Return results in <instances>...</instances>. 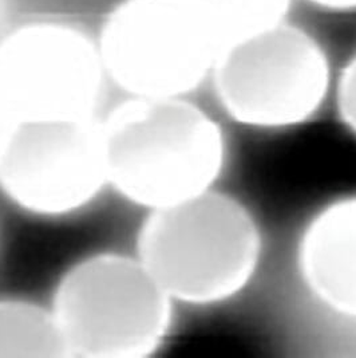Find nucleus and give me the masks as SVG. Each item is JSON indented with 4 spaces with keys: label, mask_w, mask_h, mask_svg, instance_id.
<instances>
[{
    "label": "nucleus",
    "mask_w": 356,
    "mask_h": 358,
    "mask_svg": "<svg viewBox=\"0 0 356 358\" xmlns=\"http://www.w3.org/2000/svg\"><path fill=\"white\" fill-rule=\"evenodd\" d=\"M173 302L137 255L102 251L66 270L51 309L70 357L145 358L168 337Z\"/></svg>",
    "instance_id": "obj_3"
},
{
    "label": "nucleus",
    "mask_w": 356,
    "mask_h": 358,
    "mask_svg": "<svg viewBox=\"0 0 356 358\" xmlns=\"http://www.w3.org/2000/svg\"><path fill=\"white\" fill-rule=\"evenodd\" d=\"M105 76L98 45L67 24H26L0 42V94L15 121L94 117Z\"/></svg>",
    "instance_id": "obj_7"
},
{
    "label": "nucleus",
    "mask_w": 356,
    "mask_h": 358,
    "mask_svg": "<svg viewBox=\"0 0 356 358\" xmlns=\"http://www.w3.org/2000/svg\"><path fill=\"white\" fill-rule=\"evenodd\" d=\"M303 278L329 309L356 318V196L319 212L299 250Z\"/></svg>",
    "instance_id": "obj_8"
},
{
    "label": "nucleus",
    "mask_w": 356,
    "mask_h": 358,
    "mask_svg": "<svg viewBox=\"0 0 356 358\" xmlns=\"http://www.w3.org/2000/svg\"><path fill=\"white\" fill-rule=\"evenodd\" d=\"M0 357L70 358L51 306L0 298Z\"/></svg>",
    "instance_id": "obj_9"
},
{
    "label": "nucleus",
    "mask_w": 356,
    "mask_h": 358,
    "mask_svg": "<svg viewBox=\"0 0 356 358\" xmlns=\"http://www.w3.org/2000/svg\"><path fill=\"white\" fill-rule=\"evenodd\" d=\"M211 76L230 117L258 128L306 121L318 112L329 87L322 46L285 20L224 46Z\"/></svg>",
    "instance_id": "obj_5"
},
{
    "label": "nucleus",
    "mask_w": 356,
    "mask_h": 358,
    "mask_svg": "<svg viewBox=\"0 0 356 358\" xmlns=\"http://www.w3.org/2000/svg\"><path fill=\"white\" fill-rule=\"evenodd\" d=\"M106 187L96 117L15 121L0 145V192L33 216H70Z\"/></svg>",
    "instance_id": "obj_6"
},
{
    "label": "nucleus",
    "mask_w": 356,
    "mask_h": 358,
    "mask_svg": "<svg viewBox=\"0 0 356 358\" xmlns=\"http://www.w3.org/2000/svg\"><path fill=\"white\" fill-rule=\"evenodd\" d=\"M15 120L13 117V114L10 112V109L7 108L4 99L0 94V145L4 141L7 133L11 129V127L14 125Z\"/></svg>",
    "instance_id": "obj_13"
},
{
    "label": "nucleus",
    "mask_w": 356,
    "mask_h": 358,
    "mask_svg": "<svg viewBox=\"0 0 356 358\" xmlns=\"http://www.w3.org/2000/svg\"><path fill=\"white\" fill-rule=\"evenodd\" d=\"M220 48L284 22L292 0H191Z\"/></svg>",
    "instance_id": "obj_10"
},
{
    "label": "nucleus",
    "mask_w": 356,
    "mask_h": 358,
    "mask_svg": "<svg viewBox=\"0 0 356 358\" xmlns=\"http://www.w3.org/2000/svg\"><path fill=\"white\" fill-rule=\"evenodd\" d=\"M98 49L106 76L129 97H186L211 76L221 48L191 0H124Z\"/></svg>",
    "instance_id": "obj_4"
},
{
    "label": "nucleus",
    "mask_w": 356,
    "mask_h": 358,
    "mask_svg": "<svg viewBox=\"0 0 356 358\" xmlns=\"http://www.w3.org/2000/svg\"><path fill=\"white\" fill-rule=\"evenodd\" d=\"M338 106L344 122L356 133V54L340 74Z\"/></svg>",
    "instance_id": "obj_11"
},
{
    "label": "nucleus",
    "mask_w": 356,
    "mask_h": 358,
    "mask_svg": "<svg viewBox=\"0 0 356 358\" xmlns=\"http://www.w3.org/2000/svg\"><path fill=\"white\" fill-rule=\"evenodd\" d=\"M101 136L107 187L147 212L209 191L224 165L220 127L185 97H129Z\"/></svg>",
    "instance_id": "obj_1"
},
{
    "label": "nucleus",
    "mask_w": 356,
    "mask_h": 358,
    "mask_svg": "<svg viewBox=\"0 0 356 358\" xmlns=\"http://www.w3.org/2000/svg\"><path fill=\"white\" fill-rule=\"evenodd\" d=\"M260 250L259 228L248 210L209 189L149 211L135 255L175 302L212 305L248 285Z\"/></svg>",
    "instance_id": "obj_2"
},
{
    "label": "nucleus",
    "mask_w": 356,
    "mask_h": 358,
    "mask_svg": "<svg viewBox=\"0 0 356 358\" xmlns=\"http://www.w3.org/2000/svg\"><path fill=\"white\" fill-rule=\"evenodd\" d=\"M309 3L329 11H353L356 10V0H308Z\"/></svg>",
    "instance_id": "obj_12"
}]
</instances>
